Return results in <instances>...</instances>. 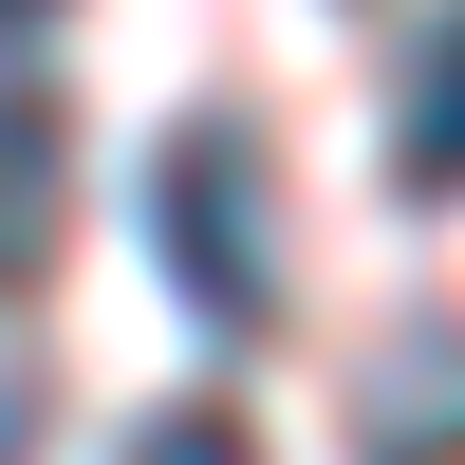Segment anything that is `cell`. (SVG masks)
<instances>
[{"mask_svg": "<svg viewBox=\"0 0 465 465\" xmlns=\"http://www.w3.org/2000/svg\"><path fill=\"white\" fill-rule=\"evenodd\" d=\"M149 261L205 335H261L280 317V186H261V131L242 112H186L149 149Z\"/></svg>", "mask_w": 465, "mask_h": 465, "instance_id": "1", "label": "cell"}, {"mask_svg": "<svg viewBox=\"0 0 465 465\" xmlns=\"http://www.w3.org/2000/svg\"><path fill=\"white\" fill-rule=\"evenodd\" d=\"M354 447L372 465H465V317H410L354 391Z\"/></svg>", "mask_w": 465, "mask_h": 465, "instance_id": "2", "label": "cell"}, {"mask_svg": "<svg viewBox=\"0 0 465 465\" xmlns=\"http://www.w3.org/2000/svg\"><path fill=\"white\" fill-rule=\"evenodd\" d=\"M56 205H74V112L37 94H0V298H37V261H56Z\"/></svg>", "mask_w": 465, "mask_h": 465, "instance_id": "3", "label": "cell"}, {"mask_svg": "<svg viewBox=\"0 0 465 465\" xmlns=\"http://www.w3.org/2000/svg\"><path fill=\"white\" fill-rule=\"evenodd\" d=\"M391 186H410V205H447V186H465V19L429 37V56H410V112H391Z\"/></svg>", "mask_w": 465, "mask_h": 465, "instance_id": "4", "label": "cell"}, {"mask_svg": "<svg viewBox=\"0 0 465 465\" xmlns=\"http://www.w3.org/2000/svg\"><path fill=\"white\" fill-rule=\"evenodd\" d=\"M131 465H261V429H242V410H149Z\"/></svg>", "mask_w": 465, "mask_h": 465, "instance_id": "5", "label": "cell"}, {"mask_svg": "<svg viewBox=\"0 0 465 465\" xmlns=\"http://www.w3.org/2000/svg\"><path fill=\"white\" fill-rule=\"evenodd\" d=\"M0 465H37V372H0Z\"/></svg>", "mask_w": 465, "mask_h": 465, "instance_id": "6", "label": "cell"}, {"mask_svg": "<svg viewBox=\"0 0 465 465\" xmlns=\"http://www.w3.org/2000/svg\"><path fill=\"white\" fill-rule=\"evenodd\" d=\"M0 19H56V0H0Z\"/></svg>", "mask_w": 465, "mask_h": 465, "instance_id": "7", "label": "cell"}]
</instances>
